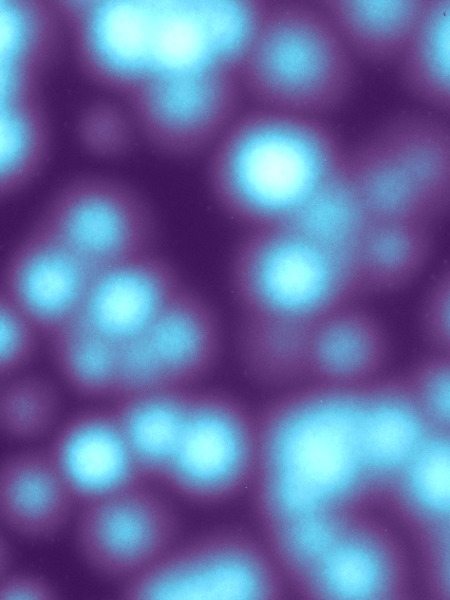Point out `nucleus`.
Here are the masks:
<instances>
[{"label":"nucleus","instance_id":"nucleus-8","mask_svg":"<svg viewBox=\"0 0 450 600\" xmlns=\"http://www.w3.org/2000/svg\"><path fill=\"white\" fill-rule=\"evenodd\" d=\"M35 222L98 270L155 250L158 235L146 197L130 183L99 173L62 183Z\"/></svg>","mask_w":450,"mask_h":600},{"label":"nucleus","instance_id":"nucleus-9","mask_svg":"<svg viewBox=\"0 0 450 600\" xmlns=\"http://www.w3.org/2000/svg\"><path fill=\"white\" fill-rule=\"evenodd\" d=\"M73 522L82 563L120 586L149 570L180 539L175 506L149 482L80 505Z\"/></svg>","mask_w":450,"mask_h":600},{"label":"nucleus","instance_id":"nucleus-14","mask_svg":"<svg viewBox=\"0 0 450 600\" xmlns=\"http://www.w3.org/2000/svg\"><path fill=\"white\" fill-rule=\"evenodd\" d=\"M50 437L47 449L79 506L149 482L112 405L74 413Z\"/></svg>","mask_w":450,"mask_h":600},{"label":"nucleus","instance_id":"nucleus-6","mask_svg":"<svg viewBox=\"0 0 450 600\" xmlns=\"http://www.w3.org/2000/svg\"><path fill=\"white\" fill-rule=\"evenodd\" d=\"M119 589L127 600H277L290 592L261 533L232 525L179 539Z\"/></svg>","mask_w":450,"mask_h":600},{"label":"nucleus","instance_id":"nucleus-3","mask_svg":"<svg viewBox=\"0 0 450 600\" xmlns=\"http://www.w3.org/2000/svg\"><path fill=\"white\" fill-rule=\"evenodd\" d=\"M347 148L323 118L257 106L209 151L206 184L243 230L290 223L345 167Z\"/></svg>","mask_w":450,"mask_h":600},{"label":"nucleus","instance_id":"nucleus-16","mask_svg":"<svg viewBox=\"0 0 450 600\" xmlns=\"http://www.w3.org/2000/svg\"><path fill=\"white\" fill-rule=\"evenodd\" d=\"M391 356L386 324L360 300L339 305L310 324L308 382L363 386L387 374Z\"/></svg>","mask_w":450,"mask_h":600},{"label":"nucleus","instance_id":"nucleus-28","mask_svg":"<svg viewBox=\"0 0 450 600\" xmlns=\"http://www.w3.org/2000/svg\"><path fill=\"white\" fill-rule=\"evenodd\" d=\"M397 64L407 92L431 108L450 112V0H426Z\"/></svg>","mask_w":450,"mask_h":600},{"label":"nucleus","instance_id":"nucleus-18","mask_svg":"<svg viewBox=\"0 0 450 600\" xmlns=\"http://www.w3.org/2000/svg\"><path fill=\"white\" fill-rule=\"evenodd\" d=\"M78 503L47 447L24 449L0 466V519L30 541L56 537L74 519Z\"/></svg>","mask_w":450,"mask_h":600},{"label":"nucleus","instance_id":"nucleus-27","mask_svg":"<svg viewBox=\"0 0 450 600\" xmlns=\"http://www.w3.org/2000/svg\"><path fill=\"white\" fill-rule=\"evenodd\" d=\"M51 148L49 120L40 93L1 99L0 196L27 188L46 164Z\"/></svg>","mask_w":450,"mask_h":600},{"label":"nucleus","instance_id":"nucleus-17","mask_svg":"<svg viewBox=\"0 0 450 600\" xmlns=\"http://www.w3.org/2000/svg\"><path fill=\"white\" fill-rule=\"evenodd\" d=\"M431 431L403 374H385L364 386L360 436L374 502H380Z\"/></svg>","mask_w":450,"mask_h":600},{"label":"nucleus","instance_id":"nucleus-2","mask_svg":"<svg viewBox=\"0 0 450 600\" xmlns=\"http://www.w3.org/2000/svg\"><path fill=\"white\" fill-rule=\"evenodd\" d=\"M363 386L305 382L256 411L249 493L261 528L296 516L374 503L360 436Z\"/></svg>","mask_w":450,"mask_h":600},{"label":"nucleus","instance_id":"nucleus-13","mask_svg":"<svg viewBox=\"0 0 450 600\" xmlns=\"http://www.w3.org/2000/svg\"><path fill=\"white\" fill-rule=\"evenodd\" d=\"M98 271L34 221L4 262L0 292L47 338L81 313Z\"/></svg>","mask_w":450,"mask_h":600},{"label":"nucleus","instance_id":"nucleus-4","mask_svg":"<svg viewBox=\"0 0 450 600\" xmlns=\"http://www.w3.org/2000/svg\"><path fill=\"white\" fill-rule=\"evenodd\" d=\"M355 62L320 4L264 2L238 76L257 106L323 118L351 96Z\"/></svg>","mask_w":450,"mask_h":600},{"label":"nucleus","instance_id":"nucleus-1","mask_svg":"<svg viewBox=\"0 0 450 600\" xmlns=\"http://www.w3.org/2000/svg\"><path fill=\"white\" fill-rule=\"evenodd\" d=\"M263 1H68L63 9L82 73L125 97L147 82L238 68Z\"/></svg>","mask_w":450,"mask_h":600},{"label":"nucleus","instance_id":"nucleus-22","mask_svg":"<svg viewBox=\"0 0 450 600\" xmlns=\"http://www.w3.org/2000/svg\"><path fill=\"white\" fill-rule=\"evenodd\" d=\"M380 502L416 538L450 524V433L431 431Z\"/></svg>","mask_w":450,"mask_h":600},{"label":"nucleus","instance_id":"nucleus-32","mask_svg":"<svg viewBox=\"0 0 450 600\" xmlns=\"http://www.w3.org/2000/svg\"><path fill=\"white\" fill-rule=\"evenodd\" d=\"M402 374L432 431L450 433V353L428 350Z\"/></svg>","mask_w":450,"mask_h":600},{"label":"nucleus","instance_id":"nucleus-25","mask_svg":"<svg viewBox=\"0 0 450 600\" xmlns=\"http://www.w3.org/2000/svg\"><path fill=\"white\" fill-rule=\"evenodd\" d=\"M193 390L148 391L112 403L132 453L149 482L160 483L171 462Z\"/></svg>","mask_w":450,"mask_h":600},{"label":"nucleus","instance_id":"nucleus-31","mask_svg":"<svg viewBox=\"0 0 450 600\" xmlns=\"http://www.w3.org/2000/svg\"><path fill=\"white\" fill-rule=\"evenodd\" d=\"M80 147L90 156L116 160L128 156L140 137L129 108L113 100L97 99L85 105L75 125Z\"/></svg>","mask_w":450,"mask_h":600},{"label":"nucleus","instance_id":"nucleus-29","mask_svg":"<svg viewBox=\"0 0 450 600\" xmlns=\"http://www.w3.org/2000/svg\"><path fill=\"white\" fill-rule=\"evenodd\" d=\"M369 222L344 167L288 224L355 261L358 243Z\"/></svg>","mask_w":450,"mask_h":600},{"label":"nucleus","instance_id":"nucleus-10","mask_svg":"<svg viewBox=\"0 0 450 600\" xmlns=\"http://www.w3.org/2000/svg\"><path fill=\"white\" fill-rule=\"evenodd\" d=\"M224 345L217 309L186 284L144 332L123 343L115 400L148 391L197 388L217 366Z\"/></svg>","mask_w":450,"mask_h":600},{"label":"nucleus","instance_id":"nucleus-15","mask_svg":"<svg viewBox=\"0 0 450 600\" xmlns=\"http://www.w3.org/2000/svg\"><path fill=\"white\" fill-rule=\"evenodd\" d=\"M185 285L176 266L151 250L100 269L80 315L124 343L144 332Z\"/></svg>","mask_w":450,"mask_h":600},{"label":"nucleus","instance_id":"nucleus-30","mask_svg":"<svg viewBox=\"0 0 450 600\" xmlns=\"http://www.w3.org/2000/svg\"><path fill=\"white\" fill-rule=\"evenodd\" d=\"M61 394L50 379L25 371L1 379L0 429L20 443L50 436L61 423Z\"/></svg>","mask_w":450,"mask_h":600},{"label":"nucleus","instance_id":"nucleus-19","mask_svg":"<svg viewBox=\"0 0 450 600\" xmlns=\"http://www.w3.org/2000/svg\"><path fill=\"white\" fill-rule=\"evenodd\" d=\"M435 223L450 214V124L432 114L405 111L372 131Z\"/></svg>","mask_w":450,"mask_h":600},{"label":"nucleus","instance_id":"nucleus-7","mask_svg":"<svg viewBox=\"0 0 450 600\" xmlns=\"http://www.w3.org/2000/svg\"><path fill=\"white\" fill-rule=\"evenodd\" d=\"M257 455L256 411L229 392L196 388L160 483L194 505L227 504L250 491Z\"/></svg>","mask_w":450,"mask_h":600},{"label":"nucleus","instance_id":"nucleus-35","mask_svg":"<svg viewBox=\"0 0 450 600\" xmlns=\"http://www.w3.org/2000/svg\"><path fill=\"white\" fill-rule=\"evenodd\" d=\"M430 594L450 600V524L417 537Z\"/></svg>","mask_w":450,"mask_h":600},{"label":"nucleus","instance_id":"nucleus-20","mask_svg":"<svg viewBox=\"0 0 450 600\" xmlns=\"http://www.w3.org/2000/svg\"><path fill=\"white\" fill-rule=\"evenodd\" d=\"M433 252L431 225L370 221L355 254L360 297L393 295L409 288L424 274Z\"/></svg>","mask_w":450,"mask_h":600},{"label":"nucleus","instance_id":"nucleus-34","mask_svg":"<svg viewBox=\"0 0 450 600\" xmlns=\"http://www.w3.org/2000/svg\"><path fill=\"white\" fill-rule=\"evenodd\" d=\"M418 328L428 350L450 353V262L425 290L418 309Z\"/></svg>","mask_w":450,"mask_h":600},{"label":"nucleus","instance_id":"nucleus-5","mask_svg":"<svg viewBox=\"0 0 450 600\" xmlns=\"http://www.w3.org/2000/svg\"><path fill=\"white\" fill-rule=\"evenodd\" d=\"M228 282L239 314L311 322L361 300L354 259L291 224L244 230Z\"/></svg>","mask_w":450,"mask_h":600},{"label":"nucleus","instance_id":"nucleus-12","mask_svg":"<svg viewBox=\"0 0 450 600\" xmlns=\"http://www.w3.org/2000/svg\"><path fill=\"white\" fill-rule=\"evenodd\" d=\"M409 561L401 540L368 508L350 511L296 592L309 600H395L409 595Z\"/></svg>","mask_w":450,"mask_h":600},{"label":"nucleus","instance_id":"nucleus-24","mask_svg":"<svg viewBox=\"0 0 450 600\" xmlns=\"http://www.w3.org/2000/svg\"><path fill=\"white\" fill-rule=\"evenodd\" d=\"M320 5L355 59L382 65L398 62L426 0H327Z\"/></svg>","mask_w":450,"mask_h":600},{"label":"nucleus","instance_id":"nucleus-21","mask_svg":"<svg viewBox=\"0 0 450 600\" xmlns=\"http://www.w3.org/2000/svg\"><path fill=\"white\" fill-rule=\"evenodd\" d=\"M311 322L239 314L234 346L246 379L273 394L308 382Z\"/></svg>","mask_w":450,"mask_h":600},{"label":"nucleus","instance_id":"nucleus-11","mask_svg":"<svg viewBox=\"0 0 450 600\" xmlns=\"http://www.w3.org/2000/svg\"><path fill=\"white\" fill-rule=\"evenodd\" d=\"M236 71L157 79L123 97L140 137L158 154L189 159L210 151L239 114Z\"/></svg>","mask_w":450,"mask_h":600},{"label":"nucleus","instance_id":"nucleus-36","mask_svg":"<svg viewBox=\"0 0 450 600\" xmlns=\"http://www.w3.org/2000/svg\"><path fill=\"white\" fill-rule=\"evenodd\" d=\"M59 591L44 576L34 572L6 571L0 580L1 600H55Z\"/></svg>","mask_w":450,"mask_h":600},{"label":"nucleus","instance_id":"nucleus-23","mask_svg":"<svg viewBox=\"0 0 450 600\" xmlns=\"http://www.w3.org/2000/svg\"><path fill=\"white\" fill-rule=\"evenodd\" d=\"M58 21L54 4L0 2L1 98L39 93L41 75L56 47Z\"/></svg>","mask_w":450,"mask_h":600},{"label":"nucleus","instance_id":"nucleus-26","mask_svg":"<svg viewBox=\"0 0 450 600\" xmlns=\"http://www.w3.org/2000/svg\"><path fill=\"white\" fill-rule=\"evenodd\" d=\"M61 380L90 400L118 396L122 345L93 327L80 314L47 338Z\"/></svg>","mask_w":450,"mask_h":600},{"label":"nucleus","instance_id":"nucleus-33","mask_svg":"<svg viewBox=\"0 0 450 600\" xmlns=\"http://www.w3.org/2000/svg\"><path fill=\"white\" fill-rule=\"evenodd\" d=\"M41 337L37 324L0 292V379L25 371Z\"/></svg>","mask_w":450,"mask_h":600}]
</instances>
